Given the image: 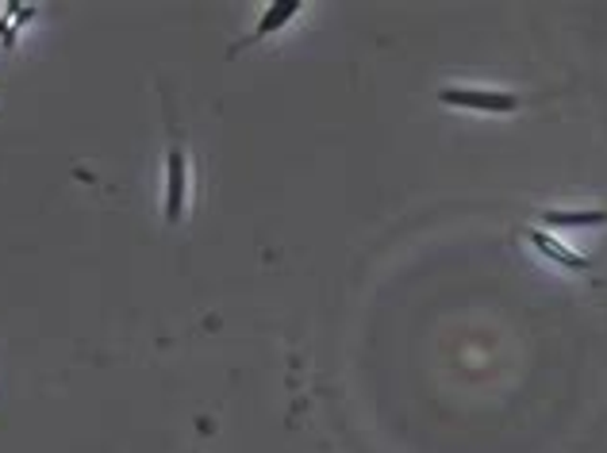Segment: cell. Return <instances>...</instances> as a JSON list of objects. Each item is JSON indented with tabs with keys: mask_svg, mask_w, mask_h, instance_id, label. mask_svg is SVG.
Here are the masks:
<instances>
[{
	"mask_svg": "<svg viewBox=\"0 0 607 453\" xmlns=\"http://www.w3.org/2000/svg\"><path fill=\"white\" fill-rule=\"evenodd\" d=\"M161 116L169 127V147H166V185H161V220L169 227H177L185 220V208H189V181H192V166H189V147H185V135L177 131V119L169 101H161Z\"/></svg>",
	"mask_w": 607,
	"mask_h": 453,
	"instance_id": "cell-1",
	"label": "cell"
},
{
	"mask_svg": "<svg viewBox=\"0 0 607 453\" xmlns=\"http://www.w3.org/2000/svg\"><path fill=\"white\" fill-rule=\"evenodd\" d=\"M435 101L447 104L458 112H481V116H512L523 108L520 93H507V88H481V85H442L435 93Z\"/></svg>",
	"mask_w": 607,
	"mask_h": 453,
	"instance_id": "cell-2",
	"label": "cell"
},
{
	"mask_svg": "<svg viewBox=\"0 0 607 453\" xmlns=\"http://www.w3.org/2000/svg\"><path fill=\"white\" fill-rule=\"evenodd\" d=\"M301 12H304V0H273V4H265L262 20L254 23V31H250V35L242 39V43H234V46H231L228 59H234V54H242V51H247V46L265 43V39L278 35V31H285L289 23H293Z\"/></svg>",
	"mask_w": 607,
	"mask_h": 453,
	"instance_id": "cell-3",
	"label": "cell"
},
{
	"mask_svg": "<svg viewBox=\"0 0 607 453\" xmlns=\"http://www.w3.org/2000/svg\"><path fill=\"white\" fill-rule=\"evenodd\" d=\"M527 242L534 250H538L546 262H554V265H562V270H569V273H588L593 270V262L588 257H580L577 250H569L565 242H557L550 231H542V227H531L527 231Z\"/></svg>",
	"mask_w": 607,
	"mask_h": 453,
	"instance_id": "cell-4",
	"label": "cell"
},
{
	"mask_svg": "<svg viewBox=\"0 0 607 453\" xmlns=\"http://www.w3.org/2000/svg\"><path fill=\"white\" fill-rule=\"evenodd\" d=\"M538 223L557 231V227H569V231H585V227H607V208H542Z\"/></svg>",
	"mask_w": 607,
	"mask_h": 453,
	"instance_id": "cell-5",
	"label": "cell"
}]
</instances>
